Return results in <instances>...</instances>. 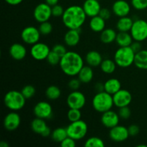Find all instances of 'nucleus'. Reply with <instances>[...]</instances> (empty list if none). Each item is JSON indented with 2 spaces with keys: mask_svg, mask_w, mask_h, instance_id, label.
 Segmentation results:
<instances>
[{
  "mask_svg": "<svg viewBox=\"0 0 147 147\" xmlns=\"http://www.w3.org/2000/svg\"><path fill=\"white\" fill-rule=\"evenodd\" d=\"M87 15L83 7L78 5H72L67 7L62 16L63 24L68 30H80L84 24Z\"/></svg>",
  "mask_w": 147,
  "mask_h": 147,
  "instance_id": "f257e3e1",
  "label": "nucleus"
},
{
  "mask_svg": "<svg viewBox=\"0 0 147 147\" xmlns=\"http://www.w3.org/2000/svg\"><path fill=\"white\" fill-rule=\"evenodd\" d=\"M62 71L67 76L73 77L78 76L84 66V60L80 54L74 51L67 52L60 62Z\"/></svg>",
  "mask_w": 147,
  "mask_h": 147,
  "instance_id": "f03ea898",
  "label": "nucleus"
},
{
  "mask_svg": "<svg viewBox=\"0 0 147 147\" xmlns=\"http://www.w3.org/2000/svg\"><path fill=\"white\" fill-rule=\"evenodd\" d=\"M92 106L95 111L100 113L111 110L114 106L113 96L105 90L98 92L93 98Z\"/></svg>",
  "mask_w": 147,
  "mask_h": 147,
  "instance_id": "7ed1b4c3",
  "label": "nucleus"
},
{
  "mask_svg": "<svg viewBox=\"0 0 147 147\" xmlns=\"http://www.w3.org/2000/svg\"><path fill=\"white\" fill-rule=\"evenodd\" d=\"M135 55L136 53L130 46L119 47V48L115 52L113 59L117 66L122 68H126L134 64Z\"/></svg>",
  "mask_w": 147,
  "mask_h": 147,
  "instance_id": "20e7f679",
  "label": "nucleus"
},
{
  "mask_svg": "<svg viewBox=\"0 0 147 147\" xmlns=\"http://www.w3.org/2000/svg\"><path fill=\"white\" fill-rule=\"evenodd\" d=\"M4 103L6 107L12 111H18L24 108L26 98L21 91L12 90L7 92L4 98Z\"/></svg>",
  "mask_w": 147,
  "mask_h": 147,
  "instance_id": "39448f33",
  "label": "nucleus"
},
{
  "mask_svg": "<svg viewBox=\"0 0 147 147\" xmlns=\"http://www.w3.org/2000/svg\"><path fill=\"white\" fill-rule=\"evenodd\" d=\"M67 136L76 141L81 140L88 133V125L84 121L79 120L75 122H70L67 128Z\"/></svg>",
  "mask_w": 147,
  "mask_h": 147,
  "instance_id": "423d86ee",
  "label": "nucleus"
},
{
  "mask_svg": "<svg viewBox=\"0 0 147 147\" xmlns=\"http://www.w3.org/2000/svg\"><path fill=\"white\" fill-rule=\"evenodd\" d=\"M134 40L143 42L147 39V22L142 19L134 20L130 30Z\"/></svg>",
  "mask_w": 147,
  "mask_h": 147,
  "instance_id": "0eeeda50",
  "label": "nucleus"
},
{
  "mask_svg": "<svg viewBox=\"0 0 147 147\" xmlns=\"http://www.w3.org/2000/svg\"><path fill=\"white\" fill-rule=\"evenodd\" d=\"M66 102L70 109H82L86 103V98L82 92L73 90L67 96Z\"/></svg>",
  "mask_w": 147,
  "mask_h": 147,
  "instance_id": "6e6552de",
  "label": "nucleus"
},
{
  "mask_svg": "<svg viewBox=\"0 0 147 147\" xmlns=\"http://www.w3.org/2000/svg\"><path fill=\"white\" fill-rule=\"evenodd\" d=\"M34 18L37 22L41 23L43 22L48 21L52 14V7L47 3H40L36 6L33 12Z\"/></svg>",
  "mask_w": 147,
  "mask_h": 147,
  "instance_id": "1a4fd4ad",
  "label": "nucleus"
},
{
  "mask_svg": "<svg viewBox=\"0 0 147 147\" xmlns=\"http://www.w3.org/2000/svg\"><path fill=\"white\" fill-rule=\"evenodd\" d=\"M41 33L39 31L38 28H36L34 26H28L23 29L21 32V38L24 43L27 45H32L38 42L40 40Z\"/></svg>",
  "mask_w": 147,
  "mask_h": 147,
  "instance_id": "9d476101",
  "label": "nucleus"
},
{
  "mask_svg": "<svg viewBox=\"0 0 147 147\" xmlns=\"http://www.w3.org/2000/svg\"><path fill=\"white\" fill-rule=\"evenodd\" d=\"M50 51L51 50L47 44L38 42L32 45L30 49V55L33 59L41 61L47 59Z\"/></svg>",
  "mask_w": 147,
  "mask_h": 147,
  "instance_id": "9b49d317",
  "label": "nucleus"
},
{
  "mask_svg": "<svg viewBox=\"0 0 147 147\" xmlns=\"http://www.w3.org/2000/svg\"><path fill=\"white\" fill-rule=\"evenodd\" d=\"M114 106L117 108L129 106L132 101V95L126 89H121L113 95Z\"/></svg>",
  "mask_w": 147,
  "mask_h": 147,
  "instance_id": "f8f14e48",
  "label": "nucleus"
},
{
  "mask_svg": "<svg viewBox=\"0 0 147 147\" xmlns=\"http://www.w3.org/2000/svg\"><path fill=\"white\" fill-rule=\"evenodd\" d=\"M33 112L36 117L46 120L53 116V108L48 102L40 101L34 106Z\"/></svg>",
  "mask_w": 147,
  "mask_h": 147,
  "instance_id": "ddd939ff",
  "label": "nucleus"
},
{
  "mask_svg": "<svg viewBox=\"0 0 147 147\" xmlns=\"http://www.w3.org/2000/svg\"><path fill=\"white\" fill-rule=\"evenodd\" d=\"M128 128L121 125H117L109 131V137L115 142H123L129 137Z\"/></svg>",
  "mask_w": 147,
  "mask_h": 147,
  "instance_id": "4468645a",
  "label": "nucleus"
},
{
  "mask_svg": "<svg viewBox=\"0 0 147 147\" xmlns=\"http://www.w3.org/2000/svg\"><path fill=\"white\" fill-rule=\"evenodd\" d=\"M21 123V118L16 111H11L4 119V127L8 131H14L17 130Z\"/></svg>",
  "mask_w": 147,
  "mask_h": 147,
  "instance_id": "2eb2a0df",
  "label": "nucleus"
},
{
  "mask_svg": "<svg viewBox=\"0 0 147 147\" xmlns=\"http://www.w3.org/2000/svg\"><path fill=\"white\" fill-rule=\"evenodd\" d=\"M119 121H120V117L119 113L112 110H109L102 113L100 118L101 123L108 129H112L114 126L119 125Z\"/></svg>",
  "mask_w": 147,
  "mask_h": 147,
  "instance_id": "dca6fc26",
  "label": "nucleus"
},
{
  "mask_svg": "<svg viewBox=\"0 0 147 147\" xmlns=\"http://www.w3.org/2000/svg\"><path fill=\"white\" fill-rule=\"evenodd\" d=\"M112 11L118 17H126L131 11V5L125 0H117L112 5Z\"/></svg>",
  "mask_w": 147,
  "mask_h": 147,
  "instance_id": "f3484780",
  "label": "nucleus"
},
{
  "mask_svg": "<svg viewBox=\"0 0 147 147\" xmlns=\"http://www.w3.org/2000/svg\"><path fill=\"white\" fill-rule=\"evenodd\" d=\"M83 10L87 17H93L99 15L101 6L98 0H86L83 5Z\"/></svg>",
  "mask_w": 147,
  "mask_h": 147,
  "instance_id": "a211bd4d",
  "label": "nucleus"
},
{
  "mask_svg": "<svg viewBox=\"0 0 147 147\" xmlns=\"http://www.w3.org/2000/svg\"><path fill=\"white\" fill-rule=\"evenodd\" d=\"M10 56L14 60H22L27 55V50L26 47L20 43H14L11 45L9 50Z\"/></svg>",
  "mask_w": 147,
  "mask_h": 147,
  "instance_id": "6ab92c4d",
  "label": "nucleus"
},
{
  "mask_svg": "<svg viewBox=\"0 0 147 147\" xmlns=\"http://www.w3.org/2000/svg\"><path fill=\"white\" fill-rule=\"evenodd\" d=\"M80 40V30H68L65 34L64 41L66 45L69 47H75Z\"/></svg>",
  "mask_w": 147,
  "mask_h": 147,
  "instance_id": "aec40b11",
  "label": "nucleus"
},
{
  "mask_svg": "<svg viewBox=\"0 0 147 147\" xmlns=\"http://www.w3.org/2000/svg\"><path fill=\"white\" fill-rule=\"evenodd\" d=\"M85 60H86L88 65L92 67H96L100 65L102 61H103V57L100 53L98 51L91 50L86 54Z\"/></svg>",
  "mask_w": 147,
  "mask_h": 147,
  "instance_id": "412c9836",
  "label": "nucleus"
},
{
  "mask_svg": "<svg viewBox=\"0 0 147 147\" xmlns=\"http://www.w3.org/2000/svg\"><path fill=\"white\" fill-rule=\"evenodd\" d=\"M89 27L90 30L95 32H101L106 29V20L99 15L95 16L90 18Z\"/></svg>",
  "mask_w": 147,
  "mask_h": 147,
  "instance_id": "4be33fe9",
  "label": "nucleus"
},
{
  "mask_svg": "<svg viewBox=\"0 0 147 147\" xmlns=\"http://www.w3.org/2000/svg\"><path fill=\"white\" fill-rule=\"evenodd\" d=\"M121 89V83L117 78H110L104 83V90L111 95H114Z\"/></svg>",
  "mask_w": 147,
  "mask_h": 147,
  "instance_id": "5701e85b",
  "label": "nucleus"
},
{
  "mask_svg": "<svg viewBox=\"0 0 147 147\" xmlns=\"http://www.w3.org/2000/svg\"><path fill=\"white\" fill-rule=\"evenodd\" d=\"M133 42V37L129 32H119L117 33L116 42L119 47H129Z\"/></svg>",
  "mask_w": 147,
  "mask_h": 147,
  "instance_id": "b1692460",
  "label": "nucleus"
},
{
  "mask_svg": "<svg viewBox=\"0 0 147 147\" xmlns=\"http://www.w3.org/2000/svg\"><path fill=\"white\" fill-rule=\"evenodd\" d=\"M134 65L141 70H147V50L142 49L136 53Z\"/></svg>",
  "mask_w": 147,
  "mask_h": 147,
  "instance_id": "393cba45",
  "label": "nucleus"
},
{
  "mask_svg": "<svg viewBox=\"0 0 147 147\" xmlns=\"http://www.w3.org/2000/svg\"><path fill=\"white\" fill-rule=\"evenodd\" d=\"M134 20L129 16L119 17L117 23L116 28L119 32H130Z\"/></svg>",
  "mask_w": 147,
  "mask_h": 147,
  "instance_id": "a878e982",
  "label": "nucleus"
},
{
  "mask_svg": "<svg viewBox=\"0 0 147 147\" xmlns=\"http://www.w3.org/2000/svg\"><path fill=\"white\" fill-rule=\"evenodd\" d=\"M93 70L89 65H84L78 75V78L82 83H88L93 78Z\"/></svg>",
  "mask_w": 147,
  "mask_h": 147,
  "instance_id": "bb28decb",
  "label": "nucleus"
},
{
  "mask_svg": "<svg viewBox=\"0 0 147 147\" xmlns=\"http://www.w3.org/2000/svg\"><path fill=\"white\" fill-rule=\"evenodd\" d=\"M116 36H117V33L113 29L107 28L103 30L100 32V41L103 44L108 45L116 41Z\"/></svg>",
  "mask_w": 147,
  "mask_h": 147,
  "instance_id": "cd10ccee",
  "label": "nucleus"
},
{
  "mask_svg": "<svg viewBox=\"0 0 147 147\" xmlns=\"http://www.w3.org/2000/svg\"><path fill=\"white\" fill-rule=\"evenodd\" d=\"M47 126L45 119L36 117V119H33L31 122V129L32 131L37 134H40L43 133L45 130L47 129Z\"/></svg>",
  "mask_w": 147,
  "mask_h": 147,
  "instance_id": "c85d7f7f",
  "label": "nucleus"
},
{
  "mask_svg": "<svg viewBox=\"0 0 147 147\" xmlns=\"http://www.w3.org/2000/svg\"><path fill=\"white\" fill-rule=\"evenodd\" d=\"M116 66L117 65L115 63L114 60H112L110 59H105L102 61L100 67L103 73H106V74H112L116 70Z\"/></svg>",
  "mask_w": 147,
  "mask_h": 147,
  "instance_id": "c756f323",
  "label": "nucleus"
},
{
  "mask_svg": "<svg viewBox=\"0 0 147 147\" xmlns=\"http://www.w3.org/2000/svg\"><path fill=\"white\" fill-rule=\"evenodd\" d=\"M67 136H67V129L63 127H59L54 129L51 134V138L53 140L60 144Z\"/></svg>",
  "mask_w": 147,
  "mask_h": 147,
  "instance_id": "7c9ffc66",
  "label": "nucleus"
},
{
  "mask_svg": "<svg viewBox=\"0 0 147 147\" xmlns=\"http://www.w3.org/2000/svg\"><path fill=\"white\" fill-rule=\"evenodd\" d=\"M46 97L49 99V100H57L61 96V90L57 86H50L45 91Z\"/></svg>",
  "mask_w": 147,
  "mask_h": 147,
  "instance_id": "2f4dec72",
  "label": "nucleus"
},
{
  "mask_svg": "<svg viewBox=\"0 0 147 147\" xmlns=\"http://www.w3.org/2000/svg\"><path fill=\"white\" fill-rule=\"evenodd\" d=\"M84 146L86 147H104L105 144L101 139L96 136L90 137L85 142Z\"/></svg>",
  "mask_w": 147,
  "mask_h": 147,
  "instance_id": "473e14b6",
  "label": "nucleus"
},
{
  "mask_svg": "<svg viewBox=\"0 0 147 147\" xmlns=\"http://www.w3.org/2000/svg\"><path fill=\"white\" fill-rule=\"evenodd\" d=\"M67 119L70 122H75L80 120L81 119V111L80 109H70L67 113Z\"/></svg>",
  "mask_w": 147,
  "mask_h": 147,
  "instance_id": "72a5a7b5",
  "label": "nucleus"
},
{
  "mask_svg": "<svg viewBox=\"0 0 147 147\" xmlns=\"http://www.w3.org/2000/svg\"><path fill=\"white\" fill-rule=\"evenodd\" d=\"M39 31L42 35H48L53 31V24L48 21L43 22L40 23L39 25Z\"/></svg>",
  "mask_w": 147,
  "mask_h": 147,
  "instance_id": "f704fd0d",
  "label": "nucleus"
},
{
  "mask_svg": "<svg viewBox=\"0 0 147 147\" xmlns=\"http://www.w3.org/2000/svg\"><path fill=\"white\" fill-rule=\"evenodd\" d=\"M35 88L34 86H31V85H27V86H24L21 90V93H22L26 99H30L32 98L35 94Z\"/></svg>",
  "mask_w": 147,
  "mask_h": 147,
  "instance_id": "c9c22d12",
  "label": "nucleus"
},
{
  "mask_svg": "<svg viewBox=\"0 0 147 147\" xmlns=\"http://www.w3.org/2000/svg\"><path fill=\"white\" fill-rule=\"evenodd\" d=\"M47 61L51 65H56L60 64V60H61V57L60 55L55 53L54 51L51 50L50 53H49L48 56L47 57Z\"/></svg>",
  "mask_w": 147,
  "mask_h": 147,
  "instance_id": "e433bc0d",
  "label": "nucleus"
},
{
  "mask_svg": "<svg viewBox=\"0 0 147 147\" xmlns=\"http://www.w3.org/2000/svg\"><path fill=\"white\" fill-rule=\"evenodd\" d=\"M131 4L133 8L139 11L147 9V0H131Z\"/></svg>",
  "mask_w": 147,
  "mask_h": 147,
  "instance_id": "4c0bfd02",
  "label": "nucleus"
},
{
  "mask_svg": "<svg viewBox=\"0 0 147 147\" xmlns=\"http://www.w3.org/2000/svg\"><path fill=\"white\" fill-rule=\"evenodd\" d=\"M118 113H119L120 119H123V120H127L131 115V111L129 106H124V107L119 108Z\"/></svg>",
  "mask_w": 147,
  "mask_h": 147,
  "instance_id": "58836bf2",
  "label": "nucleus"
},
{
  "mask_svg": "<svg viewBox=\"0 0 147 147\" xmlns=\"http://www.w3.org/2000/svg\"><path fill=\"white\" fill-rule=\"evenodd\" d=\"M65 9L60 4H56V5L52 7V14L53 17H62L64 13Z\"/></svg>",
  "mask_w": 147,
  "mask_h": 147,
  "instance_id": "ea45409f",
  "label": "nucleus"
},
{
  "mask_svg": "<svg viewBox=\"0 0 147 147\" xmlns=\"http://www.w3.org/2000/svg\"><path fill=\"white\" fill-rule=\"evenodd\" d=\"M52 50L54 51L55 53H57V54L58 55H60L61 57L67 52L65 47L61 44L55 45L53 47Z\"/></svg>",
  "mask_w": 147,
  "mask_h": 147,
  "instance_id": "a19ab883",
  "label": "nucleus"
},
{
  "mask_svg": "<svg viewBox=\"0 0 147 147\" xmlns=\"http://www.w3.org/2000/svg\"><path fill=\"white\" fill-rule=\"evenodd\" d=\"M81 81L78 78H73L69 81L68 87L73 90H77L80 88V85H81Z\"/></svg>",
  "mask_w": 147,
  "mask_h": 147,
  "instance_id": "79ce46f5",
  "label": "nucleus"
},
{
  "mask_svg": "<svg viewBox=\"0 0 147 147\" xmlns=\"http://www.w3.org/2000/svg\"><path fill=\"white\" fill-rule=\"evenodd\" d=\"M60 146L62 147H75L76 146V140L67 136L60 143Z\"/></svg>",
  "mask_w": 147,
  "mask_h": 147,
  "instance_id": "37998d69",
  "label": "nucleus"
},
{
  "mask_svg": "<svg viewBox=\"0 0 147 147\" xmlns=\"http://www.w3.org/2000/svg\"><path fill=\"white\" fill-rule=\"evenodd\" d=\"M128 131H129V136H136L139 134L140 129H139V127L137 126V125L131 124V126H129V128H128Z\"/></svg>",
  "mask_w": 147,
  "mask_h": 147,
  "instance_id": "c03bdc74",
  "label": "nucleus"
},
{
  "mask_svg": "<svg viewBox=\"0 0 147 147\" xmlns=\"http://www.w3.org/2000/svg\"><path fill=\"white\" fill-rule=\"evenodd\" d=\"M99 16H100L105 20H108L111 16V12L108 8H101L99 13Z\"/></svg>",
  "mask_w": 147,
  "mask_h": 147,
  "instance_id": "a18cd8bd",
  "label": "nucleus"
},
{
  "mask_svg": "<svg viewBox=\"0 0 147 147\" xmlns=\"http://www.w3.org/2000/svg\"><path fill=\"white\" fill-rule=\"evenodd\" d=\"M130 47H131V49L134 50V52L135 53H138V52H139L140 50H142V44H141V42L139 41H135V40H134V42H132V44L131 45Z\"/></svg>",
  "mask_w": 147,
  "mask_h": 147,
  "instance_id": "49530a36",
  "label": "nucleus"
},
{
  "mask_svg": "<svg viewBox=\"0 0 147 147\" xmlns=\"http://www.w3.org/2000/svg\"><path fill=\"white\" fill-rule=\"evenodd\" d=\"M6 3L11 6H17L18 4H21L23 1V0H4Z\"/></svg>",
  "mask_w": 147,
  "mask_h": 147,
  "instance_id": "de8ad7c7",
  "label": "nucleus"
},
{
  "mask_svg": "<svg viewBox=\"0 0 147 147\" xmlns=\"http://www.w3.org/2000/svg\"><path fill=\"white\" fill-rule=\"evenodd\" d=\"M95 90L98 92H101L104 90V83H97L95 85Z\"/></svg>",
  "mask_w": 147,
  "mask_h": 147,
  "instance_id": "09e8293b",
  "label": "nucleus"
},
{
  "mask_svg": "<svg viewBox=\"0 0 147 147\" xmlns=\"http://www.w3.org/2000/svg\"><path fill=\"white\" fill-rule=\"evenodd\" d=\"M51 134H52V131H51V129H50V128L47 126V129H45V130L43 131V133L42 134L41 136H42L43 137H48V136H51Z\"/></svg>",
  "mask_w": 147,
  "mask_h": 147,
  "instance_id": "8fccbe9b",
  "label": "nucleus"
},
{
  "mask_svg": "<svg viewBox=\"0 0 147 147\" xmlns=\"http://www.w3.org/2000/svg\"><path fill=\"white\" fill-rule=\"evenodd\" d=\"M59 0H45V2L47 4L50 6V7H53V6L56 5V4H58Z\"/></svg>",
  "mask_w": 147,
  "mask_h": 147,
  "instance_id": "3c124183",
  "label": "nucleus"
},
{
  "mask_svg": "<svg viewBox=\"0 0 147 147\" xmlns=\"http://www.w3.org/2000/svg\"><path fill=\"white\" fill-rule=\"evenodd\" d=\"M0 147H9V144L7 142L2 141L0 142Z\"/></svg>",
  "mask_w": 147,
  "mask_h": 147,
  "instance_id": "603ef678",
  "label": "nucleus"
},
{
  "mask_svg": "<svg viewBox=\"0 0 147 147\" xmlns=\"http://www.w3.org/2000/svg\"><path fill=\"white\" fill-rule=\"evenodd\" d=\"M137 147H147V146H146V145L142 144V145H138Z\"/></svg>",
  "mask_w": 147,
  "mask_h": 147,
  "instance_id": "864d4df0",
  "label": "nucleus"
},
{
  "mask_svg": "<svg viewBox=\"0 0 147 147\" xmlns=\"http://www.w3.org/2000/svg\"><path fill=\"white\" fill-rule=\"evenodd\" d=\"M98 1H100V0H98Z\"/></svg>",
  "mask_w": 147,
  "mask_h": 147,
  "instance_id": "5fc2aeb1",
  "label": "nucleus"
}]
</instances>
